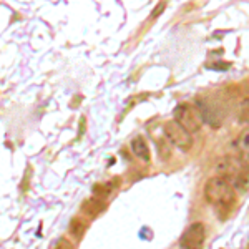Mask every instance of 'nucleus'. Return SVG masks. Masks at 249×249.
<instances>
[{"label":"nucleus","instance_id":"nucleus-1","mask_svg":"<svg viewBox=\"0 0 249 249\" xmlns=\"http://www.w3.org/2000/svg\"><path fill=\"white\" fill-rule=\"evenodd\" d=\"M204 198L211 204L231 206L234 203V188L224 176H213L204 184Z\"/></svg>","mask_w":249,"mask_h":249},{"label":"nucleus","instance_id":"nucleus-2","mask_svg":"<svg viewBox=\"0 0 249 249\" xmlns=\"http://www.w3.org/2000/svg\"><path fill=\"white\" fill-rule=\"evenodd\" d=\"M175 122L181 124L188 133H195L201 128L203 116L195 107L188 105V103H181V105L175 108Z\"/></svg>","mask_w":249,"mask_h":249},{"label":"nucleus","instance_id":"nucleus-3","mask_svg":"<svg viewBox=\"0 0 249 249\" xmlns=\"http://www.w3.org/2000/svg\"><path fill=\"white\" fill-rule=\"evenodd\" d=\"M163 131H164L166 140L173 144V146L179 148V150H183V151H188L193 146L191 135L188 133V131L184 130V128L178 122H175V120L164 123Z\"/></svg>","mask_w":249,"mask_h":249},{"label":"nucleus","instance_id":"nucleus-4","mask_svg":"<svg viewBox=\"0 0 249 249\" xmlns=\"http://www.w3.org/2000/svg\"><path fill=\"white\" fill-rule=\"evenodd\" d=\"M248 164L241 158H236V156H224V158L218 160V163H216V171L221 176H224L228 181L248 173Z\"/></svg>","mask_w":249,"mask_h":249},{"label":"nucleus","instance_id":"nucleus-5","mask_svg":"<svg viewBox=\"0 0 249 249\" xmlns=\"http://www.w3.org/2000/svg\"><path fill=\"white\" fill-rule=\"evenodd\" d=\"M204 241H206V228L201 223H193L181 236V244L183 249H203Z\"/></svg>","mask_w":249,"mask_h":249},{"label":"nucleus","instance_id":"nucleus-6","mask_svg":"<svg viewBox=\"0 0 249 249\" xmlns=\"http://www.w3.org/2000/svg\"><path fill=\"white\" fill-rule=\"evenodd\" d=\"M130 150L140 161L150 163V148H148V143L144 142L143 136H135V138L131 140Z\"/></svg>","mask_w":249,"mask_h":249},{"label":"nucleus","instance_id":"nucleus-7","mask_svg":"<svg viewBox=\"0 0 249 249\" xmlns=\"http://www.w3.org/2000/svg\"><path fill=\"white\" fill-rule=\"evenodd\" d=\"M234 146H236V150L239 151V158L249 166V128L241 131V135L234 142Z\"/></svg>","mask_w":249,"mask_h":249},{"label":"nucleus","instance_id":"nucleus-8","mask_svg":"<svg viewBox=\"0 0 249 249\" xmlns=\"http://www.w3.org/2000/svg\"><path fill=\"white\" fill-rule=\"evenodd\" d=\"M85 231H87V223H85V221H83L82 218L71 219V223H70V234H71V238L80 241V239L83 238V234H85Z\"/></svg>","mask_w":249,"mask_h":249},{"label":"nucleus","instance_id":"nucleus-9","mask_svg":"<svg viewBox=\"0 0 249 249\" xmlns=\"http://www.w3.org/2000/svg\"><path fill=\"white\" fill-rule=\"evenodd\" d=\"M100 201H102V199H88L87 203H83L82 210L87 211V214H90L91 218H93V216H96L100 211L103 210V208H105Z\"/></svg>","mask_w":249,"mask_h":249},{"label":"nucleus","instance_id":"nucleus-10","mask_svg":"<svg viewBox=\"0 0 249 249\" xmlns=\"http://www.w3.org/2000/svg\"><path fill=\"white\" fill-rule=\"evenodd\" d=\"M239 120L243 123H249V98L244 100L239 107Z\"/></svg>","mask_w":249,"mask_h":249},{"label":"nucleus","instance_id":"nucleus-11","mask_svg":"<svg viewBox=\"0 0 249 249\" xmlns=\"http://www.w3.org/2000/svg\"><path fill=\"white\" fill-rule=\"evenodd\" d=\"M55 249H75V248H73V244H71L70 241L60 239L58 243H57V246H55Z\"/></svg>","mask_w":249,"mask_h":249}]
</instances>
